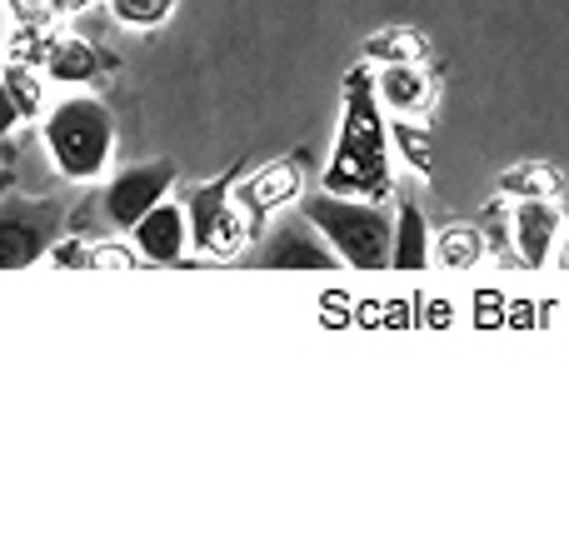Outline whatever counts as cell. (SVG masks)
Here are the masks:
<instances>
[{
	"label": "cell",
	"instance_id": "6da1fadb",
	"mask_svg": "<svg viewBox=\"0 0 569 559\" xmlns=\"http://www.w3.org/2000/svg\"><path fill=\"white\" fill-rule=\"evenodd\" d=\"M40 136L66 180L106 176L110 156H116V116L96 96H60L40 120Z\"/></svg>",
	"mask_w": 569,
	"mask_h": 559
},
{
	"label": "cell",
	"instance_id": "7a4b0ae2",
	"mask_svg": "<svg viewBox=\"0 0 569 559\" xmlns=\"http://www.w3.org/2000/svg\"><path fill=\"white\" fill-rule=\"evenodd\" d=\"M305 220H315L325 240L340 250L345 266L355 270H385L390 266V240H395V220L385 216V200H365V196H335V190H315L300 206Z\"/></svg>",
	"mask_w": 569,
	"mask_h": 559
},
{
	"label": "cell",
	"instance_id": "3957f363",
	"mask_svg": "<svg viewBox=\"0 0 569 559\" xmlns=\"http://www.w3.org/2000/svg\"><path fill=\"white\" fill-rule=\"evenodd\" d=\"M240 166L226 170L220 180H206V186H190L186 190V220H190V246L210 260H240L250 246V226L240 216V200H236V180H240Z\"/></svg>",
	"mask_w": 569,
	"mask_h": 559
},
{
	"label": "cell",
	"instance_id": "277c9868",
	"mask_svg": "<svg viewBox=\"0 0 569 559\" xmlns=\"http://www.w3.org/2000/svg\"><path fill=\"white\" fill-rule=\"evenodd\" d=\"M66 230V206L36 196H6L0 200V270H26L56 250Z\"/></svg>",
	"mask_w": 569,
	"mask_h": 559
},
{
	"label": "cell",
	"instance_id": "5b68a950",
	"mask_svg": "<svg viewBox=\"0 0 569 559\" xmlns=\"http://www.w3.org/2000/svg\"><path fill=\"white\" fill-rule=\"evenodd\" d=\"M170 186H176V160L126 166V170H120V176L106 186V196H100V216H106V226L130 230L140 216H150V210L166 200Z\"/></svg>",
	"mask_w": 569,
	"mask_h": 559
},
{
	"label": "cell",
	"instance_id": "8992f818",
	"mask_svg": "<svg viewBox=\"0 0 569 559\" xmlns=\"http://www.w3.org/2000/svg\"><path fill=\"white\" fill-rule=\"evenodd\" d=\"M325 246H330V240L315 230V220L290 216L266 236L260 266L266 270H335L340 266V250H325Z\"/></svg>",
	"mask_w": 569,
	"mask_h": 559
},
{
	"label": "cell",
	"instance_id": "52a82bcc",
	"mask_svg": "<svg viewBox=\"0 0 569 559\" xmlns=\"http://www.w3.org/2000/svg\"><path fill=\"white\" fill-rule=\"evenodd\" d=\"M126 236H130V246H136V256L150 260V266H180V260H186V246H190V220L180 206L160 200V206L150 210V216H140Z\"/></svg>",
	"mask_w": 569,
	"mask_h": 559
},
{
	"label": "cell",
	"instance_id": "ba28073f",
	"mask_svg": "<svg viewBox=\"0 0 569 559\" xmlns=\"http://www.w3.org/2000/svg\"><path fill=\"white\" fill-rule=\"evenodd\" d=\"M300 180H305L300 156H284L276 166L256 170V176H240L236 200H240V210H250V220H266L270 210H284L295 196H300Z\"/></svg>",
	"mask_w": 569,
	"mask_h": 559
},
{
	"label": "cell",
	"instance_id": "9c48e42d",
	"mask_svg": "<svg viewBox=\"0 0 569 559\" xmlns=\"http://www.w3.org/2000/svg\"><path fill=\"white\" fill-rule=\"evenodd\" d=\"M510 226L525 266H545L555 256V246H560V210L550 200H515Z\"/></svg>",
	"mask_w": 569,
	"mask_h": 559
},
{
	"label": "cell",
	"instance_id": "30bf717a",
	"mask_svg": "<svg viewBox=\"0 0 569 559\" xmlns=\"http://www.w3.org/2000/svg\"><path fill=\"white\" fill-rule=\"evenodd\" d=\"M375 86H380V106L395 110V116H430L435 106V80L425 76L415 60H400V66H385L380 76H375Z\"/></svg>",
	"mask_w": 569,
	"mask_h": 559
},
{
	"label": "cell",
	"instance_id": "8fae6325",
	"mask_svg": "<svg viewBox=\"0 0 569 559\" xmlns=\"http://www.w3.org/2000/svg\"><path fill=\"white\" fill-rule=\"evenodd\" d=\"M435 260V236L425 226V210L410 190H400L395 210V240H390V270H425Z\"/></svg>",
	"mask_w": 569,
	"mask_h": 559
},
{
	"label": "cell",
	"instance_id": "7c38bea8",
	"mask_svg": "<svg viewBox=\"0 0 569 559\" xmlns=\"http://www.w3.org/2000/svg\"><path fill=\"white\" fill-rule=\"evenodd\" d=\"M106 66L110 60L96 56V46L86 36H50V46H46V76L60 80V86H86Z\"/></svg>",
	"mask_w": 569,
	"mask_h": 559
},
{
	"label": "cell",
	"instance_id": "4fadbf2b",
	"mask_svg": "<svg viewBox=\"0 0 569 559\" xmlns=\"http://www.w3.org/2000/svg\"><path fill=\"white\" fill-rule=\"evenodd\" d=\"M560 186H565L560 170L540 166V160H525V166H515L500 176V196H510V200H555Z\"/></svg>",
	"mask_w": 569,
	"mask_h": 559
},
{
	"label": "cell",
	"instance_id": "5bb4252c",
	"mask_svg": "<svg viewBox=\"0 0 569 559\" xmlns=\"http://www.w3.org/2000/svg\"><path fill=\"white\" fill-rule=\"evenodd\" d=\"M485 260V236L475 226H450L435 240V266L445 270H475Z\"/></svg>",
	"mask_w": 569,
	"mask_h": 559
},
{
	"label": "cell",
	"instance_id": "9a60e30c",
	"mask_svg": "<svg viewBox=\"0 0 569 559\" xmlns=\"http://www.w3.org/2000/svg\"><path fill=\"white\" fill-rule=\"evenodd\" d=\"M425 56V36L420 30H375L370 40H365V60H380V66H400V60H420Z\"/></svg>",
	"mask_w": 569,
	"mask_h": 559
},
{
	"label": "cell",
	"instance_id": "2e32d148",
	"mask_svg": "<svg viewBox=\"0 0 569 559\" xmlns=\"http://www.w3.org/2000/svg\"><path fill=\"white\" fill-rule=\"evenodd\" d=\"M0 76H6L10 100H16L20 120H26V116H40V110H46V86H40V70H36V66L6 60V66H0Z\"/></svg>",
	"mask_w": 569,
	"mask_h": 559
},
{
	"label": "cell",
	"instance_id": "e0dca14e",
	"mask_svg": "<svg viewBox=\"0 0 569 559\" xmlns=\"http://www.w3.org/2000/svg\"><path fill=\"white\" fill-rule=\"evenodd\" d=\"M180 0H110V16L126 30H160L170 16H176Z\"/></svg>",
	"mask_w": 569,
	"mask_h": 559
},
{
	"label": "cell",
	"instance_id": "ac0fdd59",
	"mask_svg": "<svg viewBox=\"0 0 569 559\" xmlns=\"http://www.w3.org/2000/svg\"><path fill=\"white\" fill-rule=\"evenodd\" d=\"M390 136H395V146L405 150V160H410L415 170H430V136L420 130V120H410V116H395V126H390Z\"/></svg>",
	"mask_w": 569,
	"mask_h": 559
},
{
	"label": "cell",
	"instance_id": "d6986e66",
	"mask_svg": "<svg viewBox=\"0 0 569 559\" xmlns=\"http://www.w3.org/2000/svg\"><path fill=\"white\" fill-rule=\"evenodd\" d=\"M6 6H10V20H16V26H30V30H50L60 16H66L60 0H6Z\"/></svg>",
	"mask_w": 569,
	"mask_h": 559
},
{
	"label": "cell",
	"instance_id": "ffe728a7",
	"mask_svg": "<svg viewBox=\"0 0 569 559\" xmlns=\"http://www.w3.org/2000/svg\"><path fill=\"white\" fill-rule=\"evenodd\" d=\"M16 126H20V110H16V100H10L6 76H0V136H10Z\"/></svg>",
	"mask_w": 569,
	"mask_h": 559
},
{
	"label": "cell",
	"instance_id": "44dd1931",
	"mask_svg": "<svg viewBox=\"0 0 569 559\" xmlns=\"http://www.w3.org/2000/svg\"><path fill=\"white\" fill-rule=\"evenodd\" d=\"M66 6V16H76V10H86V6H96V0H60Z\"/></svg>",
	"mask_w": 569,
	"mask_h": 559
},
{
	"label": "cell",
	"instance_id": "7402d4cb",
	"mask_svg": "<svg viewBox=\"0 0 569 559\" xmlns=\"http://www.w3.org/2000/svg\"><path fill=\"white\" fill-rule=\"evenodd\" d=\"M0 46H6V16H0Z\"/></svg>",
	"mask_w": 569,
	"mask_h": 559
},
{
	"label": "cell",
	"instance_id": "603a6c76",
	"mask_svg": "<svg viewBox=\"0 0 569 559\" xmlns=\"http://www.w3.org/2000/svg\"><path fill=\"white\" fill-rule=\"evenodd\" d=\"M565 266H569V256H565Z\"/></svg>",
	"mask_w": 569,
	"mask_h": 559
}]
</instances>
